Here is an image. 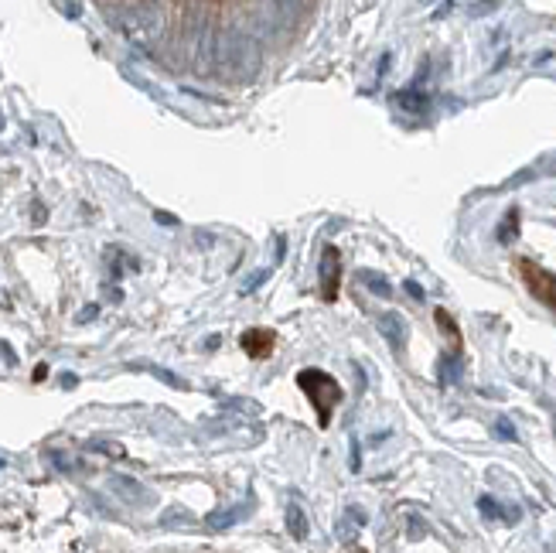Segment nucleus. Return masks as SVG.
I'll list each match as a JSON object with an SVG mask.
<instances>
[{"label":"nucleus","mask_w":556,"mask_h":553,"mask_svg":"<svg viewBox=\"0 0 556 553\" xmlns=\"http://www.w3.org/2000/svg\"><path fill=\"white\" fill-rule=\"evenodd\" d=\"M359 280H362V284H369L372 294H379V297H389V294H393V287H389V280H386L383 274H372V270H362Z\"/></svg>","instance_id":"423d86ee"},{"label":"nucleus","mask_w":556,"mask_h":553,"mask_svg":"<svg viewBox=\"0 0 556 553\" xmlns=\"http://www.w3.org/2000/svg\"><path fill=\"white\" fill-rule=\"evenodd\" d=\"M246 516V509H226V513H215V516H209V526L212 530H226V526H232V523H239V519Z\"/></svg>","instance_id":"0eeeda50"},{"label":"nucleus","mask_w":556,"mask_h":553,"mask_svg":"<svg viewBox=\"0 0 556 553\" xmlns=\"http://www.w3.org/2000/svg\"><path fill=\"white\" fill-rule=\"evenodd\" d=\"M478 506H481V513H488V516H499V519H509V516H505V513H502V506H499V502H495V499H488V495H485V499H481V502H478Z\"/></svg>","instance_id":"9b49d317"},{"label":"nucleus","mask_w":556,"mask_h":553,"mask_svg":"<svg viewBox=\"0 0 556 553\" xmlns=\"http://www.w3.org/2000/svg\"><path fill=\"white\" fill-rule=\"evenodd\" d=\"M516 226H519V212H509V219H505L502 229H499V239H502V243H509V239L516 236Z\"/></svg>","instance_id":"9d476101"},{"label":"nucleus","mask_w":556,"mask_h":553,"mask_svg":"<svg viewBox=\"0 0 556 553\" xmlns=\"http://www.w3.org/2000/svg\"><path fill=\"white\" fill-rule=\"evenodd\" d=\"M495 427H499V437H505V441H516V431H512L509 420H499V424H495Z\"/></svg>","instance_id":"ddd939ff"},{"label":"nucleus","mask_w":556,"mask_h":553,"mask_svg":"<svg viewBox=\"0 0 556 553\" xmlns=\"http://www.w3.org/2000/svg\"><path fill=\"white\" fill-rule=\"evenodd\" d=\"M396 99H400V106H403V110H427V96L413 93V89H406V93H400Z\"/></svg>","instance_id":"1a4fd4ad"},{"label":"nucleus","mask_w":556,"mask_h":553,"mask_svg":"<svg viewBox=\"0 0 556 553\" xmlns=\"http://www.w3.org/2000/svg\"><path fill=\"white\" fill-rule=\"evenodd\" d=\"M0 127H4V117H0Z\"/></svg>","instance_id":"2eb2a0df"},{"label":"nucleus","mask_w":556,"mask_h":553,"mask_svg":"<svg viewBox=\"0 0 556 553\" xmlns=\"http://www.w3.org/2000/svg\"><path fill=\"white\" fill-rule=\"evenodd\" d=\"M379 332H383V338L389 345H393V352H403V342H406V325L400 315H393V311H386V315L376 318Z\"/></svg>","instance_id":"20e7f679"},{"label":"nucleus","mask_w":556,"mask_h":553,"mask_svg":"<svg viewBox=\"0 0 556 553\" xmlns=\"http://www.w3.org/2000/svg\"><path fill=\"white\" fill-rule=\"evenodd\" d=\"M406 291H410L417 301H423V291H420V284H413V280H406Z\"/></svg>","instance_id":"4468645a"},{"label":"nucleus","mask_w":556,"mask_h":553,"mask_svg":"<svg viewBox=\"0 0 556 553\" xmlns=\"http://www.w3.org/2000/svg\"><path fill=\"white\" fill-rule=\"evenodd\" d=\"M273 332H263V328H250V332H243V349L250 359H267L273 352Z\"/></svg>","instance_id":"f03ea898"},{"label":"nucleus","mask_w":556,"mask_h":553,"mask_svg":"<svg viewBox=\"0 0 556 553\" xmlns=\"http://www.w3.org/2000/svg\"><path fill=\"white\" fill-rule=\"evenodd\" d=\"M287 530L294 540H307V516L301 506H290L287 509Z\"/></svg>","instance_id":"39448f33"},{"label":"nucleus","mask_w":556,"mask_h":553,"mask_svg":"<svg viewBox=\"0 0 556 553\" xmlns=\"http://www.w3.org/2000/svg\"><path fill=\"white\" fill-rule=\"evenodd\" d=\"M297 383H301V390L311 396L314 407H318V424L328 427L331 410H335V403L342 400V386H338V379H331L325 369H304V373L297 376Z\"/></svg>","instance_id":"f257e3e1"},{"label":"nucleus","mask_w":556,"mask_h":553,"mask_svg":"<svg viewBox=\"0 0 556 553\" xmlns=\"http://www.w3.org/2000/svg\"><path fill=\"white\" fill-rule=\"evenodd\" d=\"M113 485L120 489V495H127V499H134V502H144V499H147V492L140 489L134 478H123V475H120V478H113Z\"/></svg>","instance_id":"6e6552de"},{"label":"nucleus","mask_w":556,"mask_h":553,"mask_svg":"<svg viewBox=\"0 0 556 553\" xmlns=\"http://www.w3.org/2000/svg\"><path fill=\"white\" fill-rule=\"evenodd\" d=\"M270 274H273V270H260V274H253L250 280H246V294H250V291H256V287H260L263 280H267Z\"/></svg>","instance_id":"f8f14e48"},{"label":"nucleus","mask_w":556,"mask_h":553,"mask_svg":"<svg viewBox=\"0 0 556 553\" xmlns=\"http://www.w3.org/2000/svg\"><path fill=\"white\" fill-rule=\"evenodd\" d=\"M335 246H325V263H321V277H325V297L328 301H335L338 297V277H342V263H338Z\"/></svg>","instance_id":"7ed1b4c3"}]
</instances>
